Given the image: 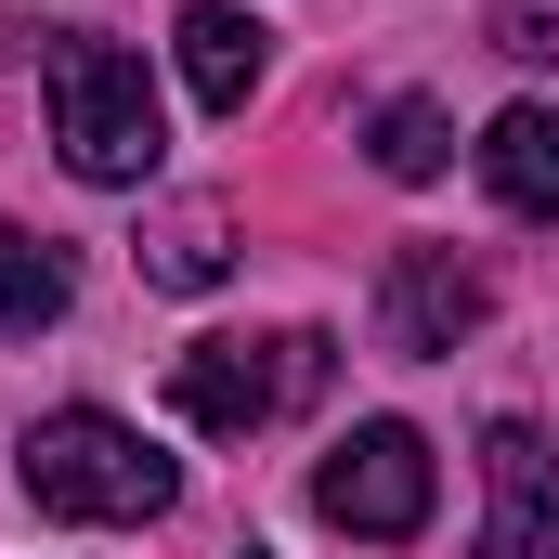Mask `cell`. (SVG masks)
Instances as JSON below:
<instances>
[{
  "instance_id": "obj_1",
  "label": "cell",
  "mask_w": 559,
  "mask_h": 559,
  "mask_svg": "<svg viewBox=\"0 0 559 559\" xmlns=\"http://www.w3.org/2000/svg\"><path fill=\"white\" fill-rule=\"evenodd\" d=\"M13 481H26L39 521H169V495H182V468H169L131 417H105V404L39 417L13 442Z\"/></svg>"
},
{
  "instance_id": "obj_2",
  "label": "cell",
  "mask_w": 559,
  "mask_h": 559,
  "mask_svg": "<svg viewBox=\"0 0 559 559\" xmlns=\"http://www.w3.org/2000/svg\"><path fill=\"white\" fill-rule=\"evenodd\" d=\"M52 143H66L79 182H156L169 105H156L143 52H118V39H52Z\"/></svg>"
},
{
  "instance_id": "obj_3",
  "label": "cell",
  "mask_w": 559,
  "mask_h": 559,
  "mask_svg": "<svg viewBox=\"0 0 559 559\" xmlns=\"http://www.w3.org/2000/svg\"><path fill=\"white\" fill-rule=\"evenodd\" d=\"M325 365H338L325 325H286V338H195V352L169 365V404H182L195 429H222V442H248V429H274L286 404H312Z\"/></svg>"
},
{
  "instance_id": "obj_4",
  "label": "cell",
  "mask_w": 559,
  "mask_h": 559,
  "mask_svg": "<svg viewBox=\"0 0 559 559\" xmlns=\"http://www.w3.org/2000/svg\"><path fill=\"white\" fill-rule=\"evenodd\" d=\"M429 495H442V468H429V442H417L404 417H365L325 468H312V508H325L338 534H365V547L429 534Z\"/></svg>"
},
{
  "instance_id": "obj_5",
  "label": "cell",
  "mask_w": 559,
  "mask_h": 559,
  "mask_svg": "<svg viewBox=\"0 0 559 559\" xmlns=\"http://www.w3.org/2000/svg\"><path fill=\"white\" fill-rule=\"evenodd\" d=\"M481 559H559V455L534 417L481 429Z\"/></svg>"
},
{
  "instance_id": "obj_6",
  "label": "cell",
  "mask_w": 559,
  "mask_h": 559,
  "mask_svg": "<svg viewBox=\"0 0 559 559\" xmlns=\"http://www.w3.org/2000/svg\"><path fill=\"white\" fill-rule=\"evenodd\" d=\"M468 325H481V274H468L455 248H404V261L378 274V352H404V365H442Z\"/></svg>"
},
{
  "instance_id": "obj_7",
  "label": "cell",
  "mask_w": 559,
  "mask_h": 559,
  "mask_svg": "<svg viewBox=\"0 0 559 559\" xmlns=\"http://www.w3.org/2000/svg\"><path fill=\"white\" fill-rule=\"evenodd\" d=\"M169 52H182V92H195L209 118H235V105L261 92V26H248L235 0H182V26H169Z\"/></svg>"
},
{
  "instance_id": "obj_8",
  "label": "cell",
  "mask_w": 559,
  "mask_h": 559,
  "mask_svg": "<svg viewBox=\"0 0 559 559\" xmlns=\"http://www.w3.org/2000/svg\"><path fill=\"white\" fill-rule=\"evenodd\" d=\"M481 182L508 222H559V105H508L481 131Z\"/></svg>"
},
{
  "instance_id": "obj_9",
  "label": "cell",
  "mask_w": 559,
  "mask_h": 559,
  "mask_svg": "<svg viewBox=\"0 0 559 559\" xmlns=\"http://www.w3.org/2000/svg\"><path fill=\"white\" fill-rule=\"evenodd\" d=\"M365 156H378L391 182H442V156H455V118H442L429 92H391V105H378V131H365Z\"/></svg>"
},
{
  "instance_id": "obj_10",
  "label": "cell",
  "mask_w": 559,
  "mask_h": 559,
  "mask_svg": "<svg viewBox=\"0 0 559 559\" xmlns=\"http://www.w3.org/2000/svg\"><path fill=\"white\" fill-rule=\"evenodd\" d=\"M66 312V261L26 235V222H0V338H39Z\"/></svg>"
},
{
  "instance_id": "obj_11",
  "label": "cell",
  "mask_w": 559,
  "mask_h": 559,
  "mask_svg": "<svg viewBox=\"0 0 559 559\" xmlns=\"http://www.w3.org/2000/svg\"><path fill=\"white\" fill-rule=\"evenodd\" d=\"M156 274H169V286H222V222H209V209H182V222L156 235Z\"/></svg>"
},
{
  "instance_id": "obj_12",
  "label": "cell",
  "mask_w": 559,
  "mask_h": 559,
  "mask_svg": "<svg viewBox=\"0 0 559 559\" xmlns=\"http://www.w3.org/2000/svg\"><path fill=\"white\" fill-rule=\"evenodd\" d=\"M481 39H495L508 66H559V13H521V0H508V13H481Z\"/></svg>"
},
{
  "instance_id": "obj_13",
  "label": "cell",
  "mask_w": 559,
  "mask_h": 559,
  "mask_svg": "<svg viewBox=\"0 0 559 559\" xmlns=\"http://www.w3.org/2000/svg\"><path fill=\"white\" fill-rule=\"evenodd\" d=\"M248 559H261V547H248Z\"/></svg>"
}]
</instances>
